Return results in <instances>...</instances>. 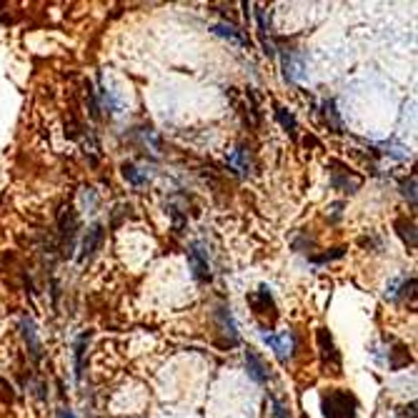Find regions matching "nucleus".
<instances>
[{
    "instance_id": "nucleus-1",
    "label": "nucleus",
    "mask_w": 418,
    "mask_h": 418,
    "mask_svg": "<svg viewBox=\"0 0 418 418\" xmlns=\"http://www.w3.org/2000/svg\"><path fill=\"white\" fill-rule=\"evenodd\" d=\"M321 408H323V418H356L359 401H356L353 394H348V391L333 389L329 394H323Z\"/></svg>"
},
{
    "instance_id": "nucleus-2",
    "label": "nucleus",
    "mask_w": 418,
    "mask_h": 418,
    "mask_svg": "<svg viewBox=\"0 0 418 418\" xmlns=\"http://www.w3.org/2000/svg\"><path fill=\"white\" fill-rule=\"evenodd\" d=\"M331 185H333L336 191H343V193H356L361 188V175H356L351 168H346L343 163L338 161H331Z\"/></svg>"
},
{
    "instance_id": "nucleus-3",
    "label": "nucleus",
    "mask_w": 418,
    "mask_h": 418,
    "mask_svg": "<svg viewBox=\"0 0 418 418\" xmlns=\"http://www.w3.org/2000/svg\"><path fill=\"white\" fill-rule=\"evenodd\" d=\"M318 348H321V361L326 368H333V373H340V353L333 343V336L329 329H318Z\"/></svg>"
},
{
    "instance_id": "nucleus-4",
    "label": "nucleus",
    "mask_w": 418,
    "mask_h": 418,
    "mask_svg": "<svg viewBox=\"0 0 418 418\" xmlns=\"http://www.w3.org/2000/svg\"><path fill=\"white\" fill-rule=\"evenodd\" d=\"M263 340L268 343L271 348L275 351V356H278V361H291V356H293V351H296V336L291 333V331H283L281 336H275V333H266L263 331Z\"/></svg>"
},
{
    "instance_id": "nucleus-5",
    "label": "nucleus",
    "mask_w": 418,
    "mask_h": 418,
    "mask_svg": "<svg viewBox=\"0 0 418 418\" xmlns=\"http://www.w3.org/2000/svg\"><path fill=\"white\" fill-rule=\"evenodd\" d=\"M58 228H60V240H63V248H68V253L73 251V238H75V231H78V215L71 206L60 208L58 213Z\"/></svg>"
},
{
    "instance_id": "nucleus-6",
    "label": "nucleus",
    "mask_w": 418,
    "mask_h": 418,
    "mask_svg": "<svg viewBox=\"0 0 418 418\" xmlns=\"http://www.w3.org/2000/svg\"><path fill=\"white\" fill-rule=\"evenodd\" d=\"M103 238H106V231H103L101 223L90 226V231L83 238V245H80V261H90V258L96 256L98 248L103 245Z\"/></svg>"
},
{
    "instance_id": "nucleus-7",
    "label": "nucleus",
    "mask_w": 418,
    "mask_h": 418,
    "mask_svg": "<svg viewBox=\"0 0 418 418\" xmlns=\"http://www.w3.org/2000/svg\"><path fill=\"white\" fill-rule=\"evenodd\" d=\"M188 263H191L193 278H196L198 283H208V281H210L208 261L203 258V251H201V245H191V251H188Z\"/></svg>"
},
{
    "instance_id": "nucleus-8",
    "label": "nucleus",
    "mask_w": 418,
    "mask_h": 418,
    "mask_svg": "<svg viewBox=\"0 0 418 418\" xmlns=\"http://www.w3.org/2000/svg\"><path fill=\"white\" fill-rule=\"evenodd\" d=\"M245 368H248V376L253 378V381L256 383H268V366L263 363V359L261 356H258L256 351H253V348H248V351H245Z\"/></svg>"
},
{
    "instance_id": "nucleus-9",
    "label": "nucleus",
    "mask_w": 418,
    "mask_h": 418,
    "mask_svg": "<svg viewBox=\"0 0 418 418\" xmlns=\"http://www.w3.org/2000/svg\"><path fill=\"white\" fill-rule=\"evenodd\" d=\"M251 305L256 313H271V321H275V303H273V296H271V288L268 286H261L256 293H251Z\"/></svg>"
},
{
    "instance_id": "nucleus-10",
    "label": "nucleus",
    "mask_w": 418,
    "mask_h": 418,
    "mask_svg": "<svg viewBox=\"0 0 418 418\" xmlns=\"http://www.w3.org/2000/svg\"><path fill=\"white\" fill-rule=\"evenodd\" d=\"M215 318H218V323H221V331H223V336H226L228 346H238V331H236V321H233V316H231V308L221 305V308L215 311Z\"/></svg>"
},
{
    "instance_id": "nucleus-11",
    "label": "nucleus",
    "mask_w": 418,
    "mask_h": 418,
    "mask_svg": "<svg viewBox=\"0 0 418 418\" xmlns=\"http://www.w3.org/2000/svg\"><path fill=\"white\" fill-rule=\"evenodd\" d=\"M20 329H23V338H25V343H28L30 356H33V361L38 363V361L43 359V346H41V340H38L36 326H33L30 318H23V321H20Z\"/></svg>"
},
{
    "instance_id": "nucleus-12",
    "label": "nucleus",
    "mask_w": 418,
    "mask_h": 418,
    "mask_svg": "<svg viewBox=\"0 0 418 418\" xmlns=\"http://www.w3.org/2000/svg\"><path fill=\"white\" fill-rule=\"evenodd\" d=\"M213 33L221 38H228V41L238 43V45H243V48H251V38H245L243 33H240L236 25H228V23H218L213 25Z\"/></svg>"
},
{
    "instance_id": "nucleus-13",
    "label": "nucleus",
    "mask_w": 418,
    "mask_h": 418,
    "mask_svg": "<svg viewBox=\"0 0 418 418\" xmlns=\"http://www.w3.org/2000/svg\"><path fill=\"white\" fill-rule=\"evenodd\" d=\"M413 288H416V278H401L398 283H394L391 286V291H389V298L391 301H401V298H406L408 293H413Z\"/></svg>"
},
{
    "instance_id": "nucleus-14",
    "label": "nucleus",
    "mask_w": 418,
    "mask_h": 418,
    "mask_svg": "<svg viewBox=\"0 0 418 418\" xmlns=\"http://www.w3.org/2000/svg\"><path fill=\"white\" fill-rule=\"evenodd\" d=\"M275 118H278V123L291 133V138H296V133H298V123H296V115H293L288 108L275 106Z\"/></svg>"
},
{
    "instance_id": "nucleus-15",
    "label": "nucleus",
    "mask_w": 418,
    "mask_h": 418,
    "mask_svg": "<svg viewBox=\"0 0 418 418\" xmlns=\"http://www.w3.org/2000/svg\"><path fill=\"white\" fill-rule=\"evenodd\" d=\"M90 333H83L75 340V376L83 378V368H85V348H88Z\"/></svg>"
},
{
    "instance_id": "nucleus-16",
    "label": "nucleus",
    "mask_w": 418,
    "mask_h": 418,
    "mask_svg": "<svg viewBox=\"0 0 418 418\" xmlns=\"http://www.w3.org/2000/svg\"><path fill=\"white\" fill-rule=\"evenodd\" d=\"M396 228H398V236L403 238V243L411 245V248H416V223L408 221V218H403V221L396 223Z\"/></svg>"
},
{
    "instance_id": "nucleus-17",
    "label": "nucleus",
    "mask_w": 418,
    "mask_h": 418,
    "mask_svg": "<svg viewBox=\"0 0 418 418\" xmlns=\"http://www.w3.org/2000/svg\"><path fill=\"white\" fill-rule=\"evenodd\" d=\"M228 166L231 168H236V173L238 175H245L248 173V156H245V148H238V150H233L231 156H228Z\"/></svg>"
},
{
    "instance_id": "nucleus-18",
    "label": "nucleus",
    "mask_w": 418,
    "mask_h": 418,
    "mask_svg": "<svg viewBox=\"0 0 418 418\" xmlns=\"http://www.w3.org/2000/svg\"><path fill=\"white\" fill-rule=\"evenodd\" d=\"M323 110H326V120H329V126L336 128V133H343V123H340L338 113H336V101L323 103Z\"/></svg>"
},
{
    "instance_id": "nucleus-19",
    "label": "nucleus",
    "mask_w": 418,
    "mask_h": 418,
    "mask_svg": "<svg viewBox=\"0 0 418 418\" xmlns=\"http://www.w3.org/2000/svg\"><path fill=\"white\" fill-rule=\"evenodd\" d=\"M123 175H126V180H131L133 185H143L145 180H148L145 175L138 173V168L133 166V163H126V166H123Z\"/></svg>"
},
{
    "instance_id": "nucleus-20",
    "label": "nucleus",
    "mask_w": 418,
    "mask_h": 418,
    "mask_svg": "<svg viewBox=\"0 0 418 418\" xmlns=\"http://www.w3.org/2000/svg\"><path fill=\"white\" fill-rule=\"evenodd\" d=\"M401 193L411 201V206L416 208V175H411L408 180H403V185H401Z\"/></svg>"
},
{
    "instance_id": "nucleus-21",
    "label": "nucleus",
    "mask_w": 418,
    "mask_h": 418,
    "mask_svg": "<svg viewBox=\"0 0 418 418\" xmlns=\"http://www.w3.org/2000/svg\"><path fill=\"white\" fill-rule=\"evenodd\" d=\"M343 253H346V248H336V251L331 253H321V256H311V263H329V261H336V258H343Z\"/></svg>"
},
{
    "instance_id": "nucleus-22",
    "label": "nucleus",
    "mask_w": 418,
    "mask_h": 418,
    "mask_svg": "<svg viewBox=\"0 0 418 418\" xmlns=\"http://www.w3.org/2000/svg\"><path fill=\"white\" fill-rule=\"evenodd\" d=\"M273 418H291V413H288V408L283 406L281 401L273 398Z\"/></svg>"
},
{
    "instance_id": "nucleus-23",
    "label": "nucleus",
    "mask_w": 418,
    "mask_h": 418,
    "mask_svg": "<svg viewBox=\"0 0 418 418\" xmlns=\"http://www.w3.org/2000/svg\"><path fill=\"white\" fill-rule=\"evenodd\" d=\"M340 208H343V203H336V206H333V213H331V221H338V218H340Z\"/></svg>"
},
{
    "instance_id": "nucleus-24",
    "label": "nucleus",
    "mask_w": 418,
    "mask_h": 418,
    "mask_svg": "<svg viewBox=\"0 0 418 418\" xmlns=\"http://www.w3.org/2000/svg\"><path fill=\"white\" fill-rule=\"evenodd\" d=\"M58 418H75V416H73V411H68V408H58Z\"/></svg>"
}]
</instances>
